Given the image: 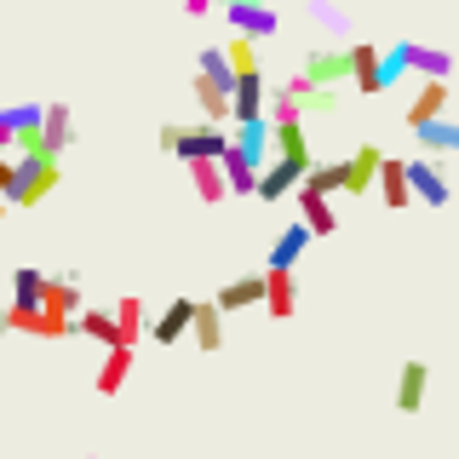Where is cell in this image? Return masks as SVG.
<instances>
[{"mask_svg": "<svg viewBox=\"0 0 459 459\" xmlns=\"http://www.w3.org/2000/svg\"><path fill=\"white\" fill-rule=\"evenodd\" d=\"M57 155H12V184H6V207H35L57 190Z\"/></svg>", "mask_w": 459, "mask_h": 459, "instance_id": "6da1fadb", "label": "cell"}, {"mask_svg": "<svg viewBox=\"0 0 459 459\" xmlns=\"http://www.w3.org/2000/svg\"><path fill=\"white\" fill-rule=\"evenodd\" d=\"M402 178H408V195H420L425 207H448L454 201V184L442 161H430V155H413V161H402Z\"/></svg>", "mask_w": 459, "mask_h": 459, "instance_id": "7a4b0ae2", "label": "cell"}, {"mask_svg": "<svg viewBox=\"0 0 459 459\" xmlns=\"http://www.w3.org/2000/svg\"><path fill=\"white\" fill-rule=\"evenodd\" d=\"M224 143H230V126H219V121H201V126H178V138H172V155L195 161V155H219Z\"/></svg>", "mask_w": 459, "mask_h": 459, "instance_id": "3957f363", "label": "cell"}, {"mask_svg": "<svg viewBox=\"0 0 459 459\" xmlns=\"http://www.w3.org/2000/svg\"><path fill=\"white\" fill-rule=\"evenodd\" d=\"M224 23L236 29V35H247V40H270L281 29V18H276L270 0H258V6H224Z\"/></svg>", "mask_w": 459, "mask_h": 459, "instance_id": "277c9868", "label": "cell"}, {"mask_svg": "<svg viewBox=\"0 0 459 459\" xmlns=\"http://www.w3.org/2000/svg\"><path fill=\"white\" fill-rule=\"evenodd\" d=\"M264 69H247V75H236V86H230V121H253V115H264Z\"/></svg>", "mask_w": 459, "mask_h": 459, "instance_id": "5b68a950", "label": "cell"}, {"mask_svg": "<svg viewBox=\"0 0 459 459\" xmlns=\"http://www.w3.org/2000/svg\"><path fill=\"white\" fill-rule=\"evenodd\" d=\"M299 75L316 81V86H344V81H351V57H344V47H316Z\"/></svg>", "mask_w": 459, "mask_h": 459, "instance_id": "8992f818", "label": "cell"}, {"mask_svg": "<svg viewBox=\"0 0 459 459\" xmlns=\"http://www.w3.org/2000/svg\"><path fill=\"white\" fill-rule=\"evenodd\" d=\"M299 178H305V167H293V161H281V155H276V161L258 167L253 195H258V201H281V195H293V184H299Z\"/></svg>", "mask_w": 459, "mask_h": 459, "instance_id": "52a82bcc", "label": "cell"}, {"mask_svg": "<svg viewBox=\"0 0 459 459\" xmlns=\"http://www.w3.org/2000/svg\"><path fill=\"white\" fill-rule=\"evenodd\" d=\"M408 133L425 155H459V121H448V115H430V121L408 126Z\"/></svg>", "mask_w": 459, "mask_h": 459, "instance_id": "ba28073f", "label": "cell"}, {"mask_svg": "<svg viewBox=\"0 0 459 459\" xmlns=\"http://www.w3.org/2000/svg\"><path fill=\"white\" fill-rule=\"evenodd\" d=\"M402 64H408L413 75H425V81H448L454 75V52L420 47V40H402Z\"/></svg>", "mask_w": 459, "mask_h": 459, "instance_id": "9c48e42d", "label": "cell"}, {"mask_svg": "<svg viewBox=\"0 0 459 459\" xmlns=\"http://www.w3.org/2000/svg\"><path fill=\"white\" fill-rule=\"evenodd\" d=\"M270 150H276L281 161H293V167H310L316 161L310 138H305V121H270Z\"/></svg>", "mask_w": 459, "mask_h": 459, "instance_id": "30bf717a", "label": "cell"}, {"mask_svg": "<svg viewBox=\"0 0 459 459\" xmlns=\"http://www.w3.org/2000/svg\"><path fill=\"white\" fill-rule=\"evenodd\" d=\"M230 143H236L253 167H264L270 161V121H264V115H253V121H230Z\"/></svg>", "mask_w": 459, "mask_h": 459, "instance_id": "8fae6325", "label": "cell"}, {"mask_svg": "<svg viewBox=\"0 0 459 459\" xmlns=\"http://www.w3.org/2000/svg\"><path fill=\"white\" fill-rule=\"evenodd\" d=\"M81 305H86V299H81V276H75V270H64V276H47V287H40V310L75 316Z\"/></svg>", "mask_w": 459, "mask_h": 459, "instance_id": "7c38bea8", "label": "cell"}, {"mask_svg": "<svg viewBox=\"0 0 459 459\" xmlns=\"http://www.w3.org/2000/svg\"><path fill=\"white\" fill-rule=\"evenodd\" d=\"M184 172H190V190L207 201V207H219V201L230 195L224 190V172H219V155H195V161H184Z\"/></svg>", "mask_w": 459, "mask_h": 459, "instance_id": "4fadbf2b", "label": "cell"}, {"mask_svg": "<svg viewBox=\"0 0 459 459\" xmlns=\"http://www.w3.org/2000/svg\"><path fill=\"white\" fill-rule=\"evenodd\" d=\"M310 241H316V236H310V230L293 219V224H287L276 241H270V258H264V270H293L299 258H305V247H310Z\"/></svg>", "mask_w": 459, "mask_h": 459, "instance_id": "5bb4252c", "label": "cell"}, {"mask_svg": "<svg viewBox=\"0 0 459 459\" xmlns=\"http://www.w3.org/2000/svg\"><path fill=\"white\" fill-rule=\"evenodd\" d=\"M109 316H115V344H133V351H138V339L150 333V310H143V299L126 293Z\"/></svg>", "mask_w": 459, "mask_h": 459, "instance_id": "9a60e30c", "label": "cell"}, {"mask_svg": "<svg viewBox=\"0 0 459 459\" xmlns=\"http://www.w3.org/2000/svg\"><path fill=\"white\" fill-rule=\"evenodd\" d=\"M40 143H47V155H64L69 143H75V115H69V104L40 109Z\"/></svg>", "mask_w": 459, "mask_h": 459, "instance_id": "2e32d148", "label": "cell"}, {"mask_svg": "<svg viewBox=\"0 0 459 459\" xmlns=\"http://www.w3.org/2000/svg\"><path fill=\"white\" fill-rule=\"evenodd\" d=\"M379 143H362V150H356L351 155V161H339L344 167V184H339V190L344 195H368V184H373V172H379Z\"/></svg>", "mask_w": 459, "mask_h": 459, "instance_id": "e0dca14e", "label": "cell"}, {"mask_svg": "<svg viewBox=\"0 0 459 459\" xmlns=\"http://www.w3.org/2000/svg\"><path fill=\"white\" fill-rule=\"evenodd\" d=\"M276 322H287V316L299 310V293H293V270H264V299H258Z\"/></svg>", "mask_w": 459, "mask_h": 459, "instance_id": "ac0fdd59", "label": "cell"}, {"mask_svg": "<svg viewBox=\"0 0 459 459\" xmlns=\"http://www.w3.org/2000/svg\"><path fill=\"white\" fill-rule=\"evenodd\" d=\"M190 339L201 344V351H219V344H224V310L212 305V299H195V310H190Z\"/></svg>", "mask_w": 459, "mask_h": 459, "instance_id": "d6986e66", "label": "cell"}, {"mask_svg": "<svg viewBox=\"0 0 459 459\" xmlns=\"http://www.w3.org/2000/svg\"><path fill=\"white\" fill-rule=\"evenodd\" d=\"M293 190H299V224H305L310 236H333L339 219H333V207H327V195L305 190V184H293Z\"/></svg>", "mask_w": 459, "mask_h": 459, "instance_id": "ffe728a7", "label": "cell"}, {"mask_svg": "<svg viewBox=\"0 0 459 459\" xmlns=\"http://www.w3.org/2000/svg\"><path fill=\"white\" fill-rule=\"evenodd\" d=\"M190 310H195V299H172V305L150 322V339L155 344H178L184 333H190Z\"/></svg>", "mask_w": 459, "mask_h": 459, "instance_id": "44dd1931", "label": "cell"}, {"mask_svg": "<svg viewBox=\"0 0 459 459\" xmlns=\"http://www.w3.org/2000/svg\"><path fill=\"white\" fill-rule=\"evenodd\" d=\"M219 172H224V190H230V195H253L258 167L236 150V143H224V150H219Z\"/></svg>", "mask_w": 459, "mask_h": 459, "instance_id": "7402d4cb", "label": "cell"}, {"mask_svg": "<svg viewBox=\"0 0 459 459\" xmlns=\"http://www.w3.org/2000/svg\"><path fill=\"white\" fill-rule=\"evenodd\" d=\"M126 373H133V344H109L104 351V368H98V396H115L126 385Z\"/></svg>", "mask_w": 459, "mask_h": 459, "instance_id": "603a6c76", "label": "cell"}, {"mask_svg": "<svg viewBox=\"0 0 459 459\" xmlns=\"http://www.w3.org/2000/svg\"><path fill=\"white\" fill-rule=\"evenodd\" d=\"M448 98H454V86H448V81H425V86H420V98L408 104V115H402V121L420 126V121H430V115H448Z\"/></svg>", "mask_w": 459, "mask_h": 459, "instance_id": "cb8c5ba5", "label": "cell"}, {"mask_svg": "<svg viewBox=\"0 0 459 459\" xmlns=\"http://www.w3.org/2000/svg\"><path fill=\"white\" fill-rule=\"evenodd\" d=\"M373 184H379V195H385V207H408V178H402V161H396V155H379V172H373Z\"/></svg>", "mask_w": 459, "mask_h": 459, "instance_id": "d4e9b609", "label": "cell"}, {"mask_svg": "<svg viewBox=\"0 0 459 459\" xmlns=\"http://www.w3.org/2000/svg\"><path fill=\"white\" fill-rule=\"evenodd\" d=\"M258 299H264V276H236V281H224V287H219V299H212V305L230 316V310L258 305Z\"/></svg>", "mask_w": 459, "mask_h": 459, "instance_id": "484cf974", "label": "cell"}, {"mask_svg": "<svg viewBox=\"0 0 459 459\" xmlns=\"http://www.w3.org/2000/svg\"><path fill=\"white\" fill-rule=\"evenodd\" d=\"M425 379H430V368H425V362H402V379H396V413H420V402H425Z\"/></svg>", "mask_w": 459, "mask_h": 459, "instance_id": "4316f807", "label": "cell"}, {"mask_svg": "<svg viewBox=\"0 0 459 459\" xmlns=\"http://www.w3.org/2000/svg\"><path fill=\"white\" fill-rule=\"evenodd\" d=\"M344 57H351V81L362 86V92H379V47L356 40V47H344Z\"/></svg>", "mask_w": 459, "mask_h": 459, "instance_id": "83f0119b", "label": "cell"}, {"mask_svg": "<svg viewBox=\"0 0 459 459\" xmlns=\"http://www.w3.org/2000/svg\"><path fill=\"white\" fill-rule=\"evenodd\" d=\"M190 92H195V104H201V115H207V121L230 126V92H224V86H212L207 75H195V81H190Z\"/></svg>", "mask_w": 459, "mask_h": 459, "instance_id": "f1b7e54d", "label": "cell"}, {"mask_svg": "<svg viewBox=\"0 0 459 459\" xmlns=\"http://www.w3.org/2000/svg\"><path fill=\"white\" fill-rule=\"evenodd\" d=\"M75 333L98 339V344L109 351V344H115V316H109V310H98V305H81V310H75Z\"/></svg>", "mask_w": 459, "mask_h": 459, "instance_id": "f546056e", "label": "cell"}, {"mask_svg": "<svg viewBox=\"0 0 459 459\" xmlns=\"http://www.w3.org/2000/svg\"><path fill=\"white\" fill-rule=\"evenodd\" d=\"M40 287H47V270H35V264L12 270V299L6 305H40Z\"/></svg>", "mask_w": 459, "mask_h": 459, "instance_id": "4dcf8cb0", "label": "cell"}, {"mask_svg": "<svg viewBox=\"0 0 459 459\" xmlns=\"http://www.w3.org/2000/svg\"><path fill=\"white\" fill-rule=\"evenodd\" d=\"M219 52H224L230 75H247V69H264V64H258V40H247V35H230V47H219Z\"/></svg>", "mask_w": 459, "mask_h": 459, "instance_id": "1f68e13d", "label": "cell"}, {"mask_svg": "<svg viewBox=\"0 0 459 459\" xmlns=\"http://www.w3.org/2000/svg\"><path fill=\"white\" fill-rule=\"evenodd\" d=\"M299 184H305V190H316V195H339V184H344V167H339V161H322V167L310 161Z\"/></svg>", "mask_w": 459, "mask_h": 459, "instance_id": "d6a6232c", "label": "cell"}, {"mask_svg": "<svg viewBox=\"0 0 459 459\" xmlns=\"http://www.w3.org/2000/svg\"><path fill=\"white\" fill-rule=\"evenodd\" d=\"M339 109V86H305V92H299V115H333Z\"/></svg>", "mask_w": 459, "mask_h": 459, "instance_id": "836d02e7", "label": "cell"}, {"mask_svg": "<svg viewBox=\"0 0 459 459\" xmlns=\"http://www.w3.org/2000/svg\"><path fill=\"white\" fill-rule=\"evenodd\" d=\"M402 75H408V64H402V40H396V47L379 52V92H391Z\"/></svg>", "mask_w": 459, "mask_h": 459, "instance_id": "e575fe53", "label": "cell"}, {"mask_svg": "<svg viewBox=\"0 0 459 459\" xmlns=\"http://www.w3.org/2000/svg\"><path fill=\"white\" fill-rule=\"evenodd\" d=\"M40 109H47V104H6V109H0V121H6L12 133H23V126L40 121Z\"/></svg>", "mask_w": 459, "mask_h": 459, "instance_id": "d590c367", "label": "cell"}, {"mask_svg": "<svg viewBox=\"0 0 459 459\" xmlns=\"http://www.w3.org/2000/svg\"><path fill=\"white\" fill-rule=\"evenodd\" d=\"M310 18H316V23H327V29H351V18H344L333 0H310Z\"/></svg>", "mask_w": 459, "mask_h": 459, "instance_id": "8d00e7d4", "label": "cell"}, {"mask_svg": "<svg viewBox=\"0 0 459 459\" xmlns=\"http://www.w3.org/2000/svg\"><path fill=\"white\" fill-rule=\"evenodd\" d=\"M6 184H12V150H0V195H6Z\"/></svg>", "mask_w": 459, "mask_h": 459, "instance_id": "74e56055", "label": "cell"}, {"mask_svg": "<svg viewBox=\"0 0 459 459\" xmlns=\"http://www.w3.org/2000/svg\"><path fill=\"white\" fill-rule=\"evenodd\" d=\"M184 12H190V18H207V12H212V0H184Z\"/></svg>", "mask_w": 459, "mask_h": 459, "instance_id": "f35d334b", "label": "cell"}, {"mask_svg": "<svg viewBox=\"0 0 459 459\" xmlns=\"http://www.w3.org/2000/svg\"><path fill=\"white\" fill-rule=\"evenodd\" d=\"M0 150H12V126L6 121H0Z\"/></svg>", "mask_w": 459, "mask_h": 459, "instance_id": "ab89813d", "label": "cell"}, {"mask_svg": "<svg viewBox=\"0 0 459 459\" xmlns=\"http://www.w3.org/2000/svg\"><path fill=\"white\" fill-rule=\"evenodd\" d=\"M212 6H258V0H212Z\"/></svg>", "mask_w": 459, "mask_h": 459, "instance_id": "60d3db41", "label": "cell"}, {"mask_svg": "<svg viewBox=\"0 0 459 459\" xmlns=\"http://www.w3.org/2000/svg\"><path fill=\"white\" fill-rule=\"evenodd\" d=\"M0 333H6V305H0Z\"/></svg>", "mask_w": 459, "mask_h": 459, "instance_id": "b9f144b4", "label": "cell"}, {"mask_svg": "<svg viewBox=\"0 0 459 459\" xmlns=\"http://www.w3.org/2000/svg\"><path fill=\"white\" fill-rule=\"evenodd\" d=\"M0 219H6V195H0Z\"/></svg>", "mask_w": 459, "mask_h": 459, "instance_id": "7bdbcfd3", "label": "cell"}, {"mask_svg": "<svg viewBox=\"0 0 459 459\" xmlns=\"http://www.w3.org/2000/svg\"><path fill=\"white\" fill-rule=\"evenodd\" d=\"M86 459H92V454H86Z\"/></svg>", "mask_w": 459, "mask_h": 459, "instance_id": "ee69618b", "label": "cell"}]
</instances>
